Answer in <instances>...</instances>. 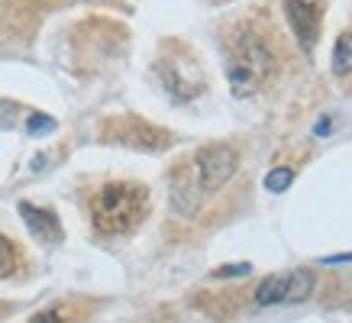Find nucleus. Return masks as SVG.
<instances>
[{
	"label": "nucleus",
	"mask_w": 352,
	"mask_h": 323,
	"mask_svg": "<svg viewBox=\"0 0 352 323\" xmlns=\"http://www.w3.org/2000/svg\"><path fill=\"white\" fill-rule=\"evenodd\" d=\"M149 207V194L142 184L110 181L91 197V223L100 236H126L133 233Z\"/></svg>",
	"instance_id": "f257e3e1"
},
{
	"label": "nucleus",
	"mask_w": 352,
	"mask_h": 323,
	"mask_svg": "<svg viewBox=\"0 0 352 323\" xmlns=\"http://www.w3.org/2000/svg\"><path fill=\"white\" fill-rule=\"evenodd\" d=\"M275 75V52L258 32H239L230 58H226V78L233 97H252Z\"/></svg>",
	"instance_id": "f03ea898"
},
{
	"label": "nucleus",
	"mask_w": 352,
	"mask_h": 323,
	"mask_svg": "<svg viewBox=\"0 0 352 323\" xmlns=\"http://www.w3.org/2000/svg\"><path fill=\"white\" fill-rule=\"evenodd\" d=\"M317 288V278L310 269H294V271H278L258 281L256 288V304L258 307H272V304H300L307 301Z\"/></svg>",
	"instance_id": "7ed1b4c3"
},
{
	"label": "nucleus",
	"mask_w": 352,
	"mask_h": 323,
	"mask_svg": "<svg viewBox=\"0 0 352 323\" xmlns=\"http://www.w3.org/2000/svg\"><path fill=\"white\" fill-rule=\"evenodd\" d=\"M236 168H239V155H236V149L226 146V142L204 146L191 162V172H194V178H197L204 194L220 191V188L236 175Z\"/></svg>",
	"instance_id": "20e7f679"
},
{
	"label": "nucleus",
	"mask_w": 352,
	"mask_h": 323,
	"mask_svg": "<svg viewBox=\"0 0 352 323\" xmlns=\"http://www.w3.org/2000/svg\"><path fill=\"white\" fill-rule=\"evenodd\" d=\"M159 78H162V87L178 104L194 100L204 91V71L191 55H165L159 62Z\"/></svg>",
	"instance_id": "39448f33"
},
{
	"label": "nucleus",
	"mask_w": 352,
	"mask_h": 323,
	"mask_svg": "<svg viewBox=\"0 0 352 323\" xmlns=\"http://www.w3.org/2000/svg\"><path fill=\"white\" fill-rule=\"evenodd\" d=\"M285 3V16H288L291 30L298 36L304 52H314V45L320 39V20H323V0H281Z\"/></svg>",
	"instance_id": "423d86ee"
},
{
	"label": "nucleus",
	"mask_w": 352,
	"mask_h": 323,
	"mask_svg": "<svg viewBox=\"0 0 352 323\" xmlns=\"http://www.w3.org/2000/svg\"><path fill=\"white\" fill-rule=\"evenodd\" d=\"M201 197H204V191H201V184H197V178H194L191 165L178 168L175 178H171V207H175V214L194 216L201 210Z\"/></svg>",
	"instance_id": "0eeeda50"
},
{
	"label": "nucleus",
	"mask_w": 352,
	"mask_h": 323,
	"mask_svg": "<svg viewBox=\"0 0 352 323\" xmlns=\"http://www.w3.org/2000/svg\"><path fill=\"white\" fill-rule=\"evenodd\" d=\"M20 216H23V223L30 226V233L36 239H43V243H58V239H62V223H58V216H55L52 210L23 201Z\"/></svg>",
	"instance_id": "6e6552de"
},
{
	"label": "nucleus",
	"mask_w": 352,
	"mask_h": 323,
	"mask_svg": "<svg viewBox=\"0 0 352 323\" xmlns=\"http://www.w3.org/2000/svg\"><path fill=\"white\" fill-rule=\"evenodd\" d=\"M333 71L336 75H352V32H342L333 49Z\"/></svg>",
	"instance_id": "1a4fd4ad"
},
{
	"label": "nucleus",
	"mask_w": 352,
	"mask_h": 323,
	"mask_svg": "<svg viewBox=\"0 0 352 323\" xmlns=\"http://www.w3.org/2000/svg\"><path fill=\"white\" fill-rule=\"evenodd\" d=\"M291 181H294V168H272V172L265 175V188H268L272 194L288 191Z\"/></svg>",
	"instance_id": "9d476101"
},
{
	"label": "nucleus",
	"mask_w": 352,
	"mask_h": 323,
	"mask_svg": "<svg viewBox=\"0 0 352 323\" xmlns=\"http://www.w3.org/2000/svg\"><path fill=\"white\" fill-rule=\"evenodd\" d=\"M68 320H72V313H68L65 304H52V307H45V311L30 317V323H68Z\"/></svg>",
	"instance_id": "9b49d317"
},
{
	"label": "nucleus",
	"mask_w": 352,
	"mask_h": 323,
	"mask_svg": "<svg viewBox=\"0 0 352 323\" xmlns=\"http://www.w3.org/2000/svg\"><path fill=\"white\" fill-rule=\"evenodd\" d=\"M16 269V249L3 233H0V278H7L10 271Z\"/></svg>",
	"instance_id": "f8f14e48"
},
{
	"label": "nucleus",
	"mask_w": 352,
	"mask_h": 323,
	"mask_svg": "<svg viewBox=\"0 0 352 323\" xmlns=\"http://www.w3.org/2000/svg\"><path fill=\"white\" fill-rule=\"evenodd\" d=\"M55 126H58V123H55L52 117H45V113H32V117L26 120V133H30V136H45V133H55Z\"/></svg>",
	"instance_id": "ddd939ff"
},
{
	"label": "nucleus",
	"mask_w": 352,
	"mask_h": 323,
	"mask_svg": "<svg viewBox=\"0 0 352 323\" xmlns=\"http://www.w3.org/2000/svg\"><path fill=\"white\" fill-rule=\"evenodd\" d=\"M252 265L249 262H236V265H226V269H217L214 278H239V275H249Z\"/></svg>",
	"instance_id": "4468645a"
},
{
	"label": "nucleus",
	"mask_w": 352,
	"mask_h": 323,
	"mask_svg": "<svg viewBox=\"0 0 352 323\" xmlns=\"http://www.w3.org/2000/svg\"><path fill=\"white\" fill-rule=\"evenodd\" d=\"M333 262H352V252H342V256H327L323 265H333Z\"/></svg>",
	"instance_id": "2eb2a0df"
}]
</instances>
